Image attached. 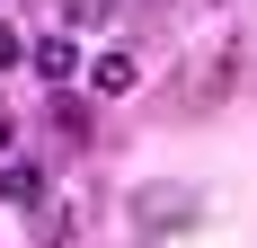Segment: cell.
<instances>
[{
	"mask_svg": "<svg viewBox=\"0 0 257 248\" xmlns=\"http://www.w3.org/2000/svg\"><path fill=\"white\" fill-rule=\"evenodd\" d=\"M27 62H36L53 89H62V80H80V45H71V36H45V45H27Z\"/></svg>",
	"mask_w": 257,
	"mask_h": 248,
	"instance_id": "cell-2",
	"label": "cell"
},
{
	"mask_svg": "<svg viewBox=\"0 0 257 248\" xmlns=\"http://www.w3.org/2000/svg\"><path fill=\"white\" fill-rule=\"evenodd\" d=\"M89 89H106V98H124V89H133V53H98V71H89Z\"/></svg>",
	"mask_w": 257,
	"mask_h": 248,
	"instance_id": "cell-3",
	"label": "cell"
},
{
	"mask_svg": "<svg viewBox=\"0 0 257 248\" xmlns=\"http://www.w3.org/2000/svg\"><path fill=\"white\" fill-rule=\"evenodd\" d=\"M106 9H115V0H71V9H62V18H71V27H98Z\"/></svg>",
	"mask_w": 257,
	"mask_h": 248,
	"instance_id": "cell-6",
	"label": "cell"
},
{
	"mask_svg": "<svg viewBox=\"0 0 257 248\" xmlns=\"http://www.w3.org/2000/svg\"><path fill=\"white\" fill-rule=\"evenodd\" d=\"M36 195H45L36 169H0V204H36Z\"/></svg>",
	"mask_w": 257,
	"mask_h": 248,
	"instance_id": "cell-4",
	"label": "cell"
},
{
	"mask_svg": "<svg viewBox=\"0 0 257 248\" xmlns=\"http://www.w3.org/2000/svg\"><path fill=\"white\" fill-rule=\"evenodd\" d=\"M195 213H204V195H195V186H133V230H186L195 222Z\"/></svg>",
	"mask_w": 257,
	"mask_h": 248,
	"instance_id": "cell-1",
	"label": "cell"
},
{
	"mask_svg": "<svg viewBox=\"0 0 257 248\" xmlns=\"http://www.w3.org/2000/svg\"><path fill=\"white\" fill-rule=\"evenodd\" d=\"M18 62H27V36H18V27H0V71H18Z\"/></svg>",
	"mask_w": 257,
	"mask_h": 248,
	"instance_id": "cell-5",
	"label": "cell"
}]
</instances>
